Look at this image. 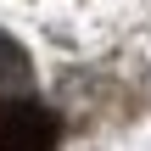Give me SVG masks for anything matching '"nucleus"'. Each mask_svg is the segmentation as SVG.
Instances as JSON below:
<instances>
[{"mask_svg": "<svg viewBox=\"0 0 151 151\" xmlns=\"http://www.w3.org/2000/svg\"><path fill=\"white\" fill-rule=\"evenodd\" d=\"M62 123L39 101H0V151H56Z\"/></svg>", "mask_w": 151, "mask_h": 151, "instance_id": "nucleus-1", "label": "nucleus"}]
</instances>
